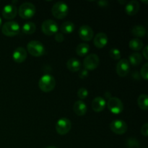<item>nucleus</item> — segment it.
Returning a JSON list of instances; mask_svg holds the SVG:
<instances>
[{"instance_id":"obj_1","label":"nucleus","mask_w":148,"mask_h":148,"mask_svg":"<svg viewBox=\"0 0 148 148\" xmlns=\"http://www.w3.org/2000/svg\"><path fill=\"white\" fill-rule=\"evenodd\" d=\"M38 86L43 92H49L54 89L56 86V80L53 76L46 74L40 78Z\"/></svg>"},{"instance_id":"obj_2","label":"nucleus","mask_w":148,"mask_h":148,"mask_svg":"<svg viewBox=\"0 0 148 148\" xmlns=\"http://www.w3.org/2000/svg\"><path fill=\"white\" fill-rule=\"evenodd\" d=\"M18 14L23 19H30L35 15L36 12V7L31 2H24L18 9Z\"/></svg>"},{"instance_id":"obj_3","label":"nucleus","mask_w":148,"mask_h":148,"mask_svg":"<svg viewBox=\"0 0 148 148\" xmlns=\"http://www.w3.org/2000/svg\"><path fill=\"white\" fill-rule=\"evenodd\" d=\"M27 49L30 54L35 57L43 56L46 52L43 44L38 40H34L29 42L27 45Z\"/></svg>"},{"instance_id":"obj_4","label":"nucleus","mask_w":148,"mask_h":148,"mask_svg":"<svg viewBox=\"0 0 148 148\" xmlns=\"http://www.w3.org/2000/svg\"><path fill=\"white\" fill-rule=\"evenodd\" d=\"M20 26L17 22L10 21L4 23L1 27V32L3 34L8 37L15 36L20 33Z\"/></svg>"},{"instance_id":"obj_5","label":"nucleus","mask_w":148,"mask_h":148,"mask_svg":"<svg viewBox=\"0 0 148 148\" xmlns=\"http://www.w3.org/2000/svg\"><path fill=\"white\" fill-rule=\"evenodd\" d=\"M69 7L64 1H57L52 7V14L57 19H63L67 15Z\"/></svg>"},{"instance_id":"obj_6","label":"nucleus","mask_w":148,"mask_h":148,"mask_svg":"<svg viewBox=\"0 0 148 148\" xmlns=\"http://www.w3.org/2000/svg\"><path fill=\"white\" fill-rule=\"evenodd\" d=\"M106 105L108 110L114 114H121L124 110V105H123L122 101L116 97L110 98L108 102L106 103Z\"/></svg>"},{"instance_id":"obj_7","label":"nucleus","mask_w":148,"mask_h":148,"mask_svg":"<svg viewBox=\"0 0 148 148\" xmlns=\"http://www.w3.org/2000/svg\"><path fill=\"white\" fill-rule=\"evenodd\" d=\"M72 128V122L67 118L60 119L57 121L56 124V131L60 135H65L71 130Z\"/></svg>"},{"instance_id":"obj_8","label":"nucleus","mask_w":148,"mask_h":148,"mask_svg":"<svg viewBox=\"0 0 148 148\" xmlns=\"http://www.w3.org/2000/svg\"><path fill=\"white\" fill-rule=\"evenodd\" d=\"M41 30L46 36H53L58 33L59 27L54 20H46L41 25Z\"/></svg>"},{"instance_id":"obj_9","label":"nucleus","mask_w":148,"mask_h":148,"mask_svg":"<svg viewBox=\"0 0 148 148\" xmlns=\"http://www.w3.org/2000/svg\"><path fill=\"white\" fill-rule=\"evenodd\" d=\"M100 64V59L95 53H90L85 58L83 65L87 70H94Z\"/></svg>"},{"instance_id":"obj_10","label":"nucleus","mask_w":148,"mask_h":148,"mask_svg":"<svg viewBox=\"0 0 148 148\" xmlns=\"http://www.w3.org/2000/svg\"><path fill=\"white\" fill-rule=\"evenodd\" d=\"M110 129L116 134H124L127 131V124L123 120L116 119L110 124Z\"/></svg>"},{"instance_id":"obj_11","label":"nucleus","mask_w":148,"mask_h":148,"mask_svg":"<svg viewBox=\"0 0 148 148\" xmlns=\"http://www.w3.org/2000/svg\"><path fill=\"white\" fill-rule=\"evenodd\" d=\"M130 71V64L128 60L126 59H120L116 65V72L121 77H126Z\"/></svg>"},{"instance_id":"obj_12","label":"nucleus","mask_w":148,"mask_h":148,"mask_svg":"<svg viewBox=\"0 0 148 148\" xmlns=\"http://www.w3.org/2000/svg\"><path fill=\"white\" fill-rule=\"evenodd\" d=\"M78 33H79V38L85 41L91 40L94 36V32L92 27H90L89 25H87L81 26L79 29Z\"/></svg>"},{"instance_id":"obj_13","label":"nucleus","mask_w":148,"mask_h":148,"mask_svg":"<svg viewBox=\"0 0 148 148\" xmlns=\"http://www.w3.org/2000/svg\"><path fill=\"white\" fill-rule=\"evenodd\" d=\"M17 14V9L14 4H7L2 10V16L7 20H12Z\"/></svg>"},{"instance_id":"obj_14","label":"nucleus","mask_w":148,"mask_h":148,"mask_svg":"<svg viewBox=\"0 0 148 148\" xmlns=\"http://www.w3.org/2000/svg\"><path fill=\"white\" fill-rule=\"evenodd\" d=\"M108 41V38L107 35L104 33H98L94 38L93 43L95 47L98 49H103L107 45Z\"/></svg>"},{"instance_id":"obj_15","label":"nucleus","mask_w":148,"mask_h":148,"mask_svg":"<svg viewBox=\"0 0 148 148\" xmlns=\"http://www.w3.org/2000/svg\"><path fill=\"white\" fill-rule=\"evenodd\" d=\"M124 10H125V12L128 15L134 16L137 14L140 10V4L136 0H132L127 3Z\"/></svg>"},{"instance_id":"obj_16","label":"nucleus","mask_w":148,"mask_h":148,"mask_svg":"<svg viewBox=\"0 0 148 148\" xmlns=\"http://www.w3.org/2000/svg\"><path fill=\"white\" fill-rule=\"evenodd\" d=\"M27 51L23 47H18L12 53V59L17 63H22L27 58Z\"/></svg>"},{"instance_id":"obj_17","label":"nucleus","mask_w":148,"mask_h":148,"mask_svg":"<svg viewBox=\"0 0 148 148\" xmlns=\"http://www.w3.org/2000/svg\"><path fill=\"white\" fill-rule=\"evenodd\" d=\"M106 106V101L105 98L102 97H96L92 102V108L95 112H101L103 111Z\"/></svg>"},{"instance_id":"obj_18","label":"nucleus","mask_w":148,"mask_h":148,"mask_svg":"<svg viewBox=\"0 0 148 148\" xmlns=\"http://www.w3.org/2000/svg\"><path fill=\"white\" fill-rule=\"evenodd\" d=\"M88 110L86 103L82 101H77L74 103L73 111L75 114L79 116H82L85 115Z\"/></svg>"},{"instance_id":"obj_19","label":"nucleus","mask_w":148,"mask_h":148,"mask_svg":"<svg viewBox=\"0 0 148 148\" xmlns=\"http://www.w3.org/2000/svg\"><path fill=\"white\" fill-rule=\"evenodd\" d=\"M66 67L71 72H78L81 69V63L76 58H70L66 62Z\"/></svg>"},{"instance_id":"obj_20","label":"nucleus","mask_w":148,"mask_h":148,"mask_svg":"<svg viewBox=\"0 0 148 148\" xmlns=\"http://www.w3.org/2000/svg\"><path fill=\"white\" fill-rule=\"evenodd\" d=\"M129 63L132 66H138L143 62V56L138 52H134L129 56Z\"/></svg>"},{"instance_id":"obj_21","label":"nucleus","mask_w":148,"mask_h":148,"mask_svg":"<svg viewBox=\"0 0 148 148\" xmlns=\"http://www.w3.org/2000/svg\"><path fill=\"white\" fill-rule=\"evenodd\" d=\"M131 33L134 36L137 38H143L145 36L146 33V28L143 25H134V27L132 28L131 30Z\"/></svg>"},{"instance_id":"obj_22","label":"nucleus","mask_w":148,"mask_h":148,"mask_svg":"<svg viewBox=\"0 0 148 148\" xmlns=\"http://www.w3.org/2000/svg\"><path fill=\"white\" fill-rule=\"evenodd\" d=\"M60 30L62 33H64V34H70L75 30V25H74L72 22H64L61 25Z\"/></svg>"},{"instance_id":"obj_23","label":"nucleus","mask_w":148,"mask_h":148,"mask_svg":"<svg viewBox=\"0 0 148 148\" xmlns=\"http://www.w3.org/2000/svg\"><path fill=\"white\" fill-rule=\"evenodd\" d=\"M36 30V25L34 23L32 22H27L25 23L22 27V31L23 33L27 35L33 34L35 33Z\"/></svg>"},{"instance_id":"obj_24","label":"nucleus","mask_w":148,"mask_h":148,"mask_svg":"<svg viewBox=\"0 0 148 148\" xmlns=\"http://www.w3.org/2000/svg\"><path fill=\"white\" fill-rule=\"evenodd\" d=\"M90 51V46L88 43H79L76 48V53L77 54L80 56H84L88 54V52Z\"/></svg>"},{"instance_id":"obj_25","label":"nucleus","mask_w":148,"mask_h":148,"mask_svg":"<svg viewBox=\"0 0 148 148\" xmlns=\"http://www.w3.org/2000/svg\"><path fill=\"white\" fill-rule=\"evenodd\" d=\"M129 46L131 49L134 51H140L144 46V43L139 38H133L129 43Z\"/></svg>"},{"instance_id":"obj_26","label":"nucleus","mask_w":148,"mask_h":148,"mask_svg":"<svg viewBox=\"0 0 148 148\" xmlns=\"http://www.w3.org/2000/svg\"><path fill=\"white\" fill-rule=\"evenodd\" d=\"M147 99L148 96L146 94H142L137 98V103H138L139 107L144 111H147L148 108Z\"/></svg>"},{"instance_id":"obj_27","label":"nucleus","mask_w":148,"mask_h":148,"mask_svg":"<svg viewBox=\"0 0 148 148\" xmlns=\"http://www.w3.org/2000/svg\"><path fill=\"white\" fill-rule=\"evenodd\" d=\"M109 56L114 60H119L121 58V51L118 49H111L109 51Z\"/></svg>"},{"instance_id":"obj_28","label":"nucleus","mask_w":148,"mask_h":148,"mask_svg":"<svg viewBox=\"0 0 148 148\" xmlns=\"http://www.w3.org/2000/svg\"><path fill=\"white\" fill-rule=\"evenodd\" d=\"M77 96L80 99L84 100L88 96V90L85 88H80L77 91Z\"/></svg>"},{"instance_id":"obj_29","label":"nucleus","mask_w":148,"mask_h":148,"mask_svg":"<svg viewBox=\"0 0 148 148\" xmlns=\"http://www.w3.org/2000/svg\"><path fill=\"white\" fill-rule=\"evenodd\" d=\"M127 145L129 148H139V143L137 140H136L134 138H129L127 140Z\"/></svg>"},{"instance_id":"obj_30","label":"nucleus","mask_w":148,"mask_h":148,"mask_svg":"<svg viewBox=\"0 0 148 148\" xmlns=\"http://www.w3.org/2000/svg\"><path fill=\"white\" fill-rule=\"evenodd\" d=\"M140 75L143 77V79L147 80L148 79V63H145L142 67L140 70Z\"/></svg>"},{"instance_id":"obj_31","label":"nucleus","mask_w":148,"mask_h":148,"mask_svg":"<svg viewBox=\"0 0 148 148\" xmlns=\"http://www.w3.org/2000/svg\"><path fill=\"white\" fill-rule=\"evenodd\" d=\"M88 76V70H87L86 69H80L79 71V77L81 79H85Z\"/></svg>"},{"instance_id":"obj_32","label":"nucleus","mask_w":148,"mask_h":148,"mask_svg":"<svg viewBox=\"0 0 148 148\" xmlns=\"http://www.w3.org/2000/svg\"><path fill=\"white\" fill-rule=\"evenodd\" d=\"M55 40L58 43H62L64 40V36L62 33H56L55 34Z\"/></svg>"},{"instance_id":"obj_33","label":"nucleus","mask_w":148,"mask_h":148,"mask_svg":"<svg viewBox=\"0 0 148 148\" xmlns=\"http://www.w3.org/2000/svg\"><path fill=\"white\" fill-rule=\"evenodd\" d=\"M141 133L145 136V137H147L148 135V124L145 123L143 124V127L141 128Z\"/></svg>"},{"instance_id":"obj_34","label":"nucleus","mask_w":148,"mask_h":148,"mask_svg":"<svg viewBox=\"0 0 148 148\" xmlns=\"http://www.w3.org/2000/svg\"><path fill=\"white\" fill-rule=\"evenodd\" d=\"M143 54L144 56V57L145 58V59H148V55H147V46H145V48L143 49Z\"/></svg>"},{"instance_id":"obj_35","label":"nucleus","mask_w":148,"mask_h":148,"mask_svg":"<svg viewBox=\"0 0 148 148\" xmlns=\"http://www.w3.org/2000/svg\"><path fill=\"white\" fill-rule=\"evenodd\" d=\"M98 4H99L100 6H101V7H102V6L103 7V6H106L107 4H108V3L106 1H98Z\"/></svg>"},{"instance_id":"obj_36","label":"nucleus","mask_w":148,"mask_h":148,"mask_svg":"<svg viewBox=\"0 0 148 148\" xmlns=\"http://www.w3.org/2000/svg\"><path fill=\"white\" fill-rule=\"evenodd\" d=\"M46 148H57V147H55V146H49V147H47Z\"/></svg>"},{"instance_id":"obj_37","label":"nucleus","mask_w":148,"mask_h":148,"mask_svg":"<svg viewBox=\"0 0 148 148\" xmlns=\"http://www.w3.org/2000/svg\"><path fill=\"white\" fill-rule=\"evenodd\" d=\"M1 23H2V20H1V18L0 17V27H1Z\"/></svg>"}]
</instances>
